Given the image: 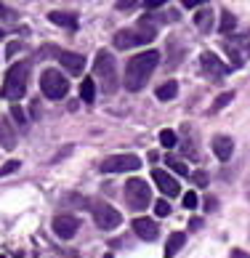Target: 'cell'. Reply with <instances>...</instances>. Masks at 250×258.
I'll use <instances>...</instances> for the list:
<instances>
[{"mask_svg":"<svg viewBox=\"0 0 250 258\" xmlns=\"http://www.w3.org/2000/svg\"><path fill=\"white\" fill-rule=\"evenodd\" d=\"M160 64V53L157 51H144L139 56H133V59L125 64V88L128 91H141L147 80L152 78V72L157 70Z\"/></svg>","mask_w":250,"mask_h":258,"instance_id":"obj_1","label":"cell"},{"mask_svg":"<svg viewBox=\"0 0 250 258\" xmlns=\"http://www.w3.org/2000/svg\"><path fill=\"white\" fill-rule=\"evenodd\" d=\"M157 37V27L155 24H149L147 19L144 22H139V24H133V27H128V30H120L117 35H114V48H136V45H147V43H152Z\"/></svg>","mask_w":250,"mask_h":258,"instance_id":"obj_2","label":"cell"},{"mask_svg":"<svg viewBox=\"0 0 250 258\" xmlns=\"http://www.w3.org/2000/svg\"><path fill=\"white\" fill-rule=\"evenodd\" d=\"M27 80H30V61H16L3 80V91H0L3 99L19 101L27 93Z\"/></svg>","mask_w":250,"mask_h":258,"instance_id":"obj_3","label":"cell"},{"mask_svg":"<svg viewBox=\"0 0 250 258\" xmlns=\"http://www.w3.org/2000/svg\"><path fill=\"white\" fill-rule=\"evenodd\" d=\"M93 75L96 80L101 83L104 93H114L117 91V61L109 51H99L96 53V61H93Z\"/></svg>","mask_w":250,"mask_h":258,"instance_id":"obj_4","label":"cell"},{"mask_svg":"<svg viewBox=\"0 0 250 258\" xmlns=\"http://www.w3.org/2000/svg\"><path fill=\"white\" fill-rule=\"evenodd\" d=\"M40 91L48 99H64L67 91H70V83H67V78L59 70H45L40 75Z\"/></svg>","mask_w":250,"mask_h":258,"instance_id":"obj_5","label":"cell"},{"mask_svg":"<svg viewBox=\"0 0 250 258\" xmlns=\"http://www.w3.org/2000/svg\"><path fill=\"white\" fill-rule=\"evenodd\" d=\"M122 195H125V203H128L133 210H144L152 203V192H149L147 181H141V178H131L128 184H125Z\"/></svg>","mask_w":250,"mask_h":258,"instance_id":"obj_6","label":"cell"},{"mask_svg":"<svg viewBox=\"0 0 250 258\" xmlns=\"http://www.w3.org/2000/svg\"><path fill=\"white\" fill-rule=\"evenodd\" d=\"M139 168H141V160L136 155H112L101 162L104 173H125V170H139Z\"/></svg>","mask_w":250,"mask_h":258,"instance_id":"obj_7","label":"cell"},{"mask_svg":"<svg viewBox=\"0 0 250 258\" xmlns=\"http://www.w3.org/2000/svg\"><path fill=\"white\" fill-rule=\"evenodd\" d=\"M93 221H96V226H99V229L107 232V229H117L120 226L122 216L112 205H107V203H96L93 205Z\"/></svg>","mask_w":250,"mask_h":258,"instance_id":"obj_8","label":"cell"},{"mask_svg":"<svg viewBox=\"0 0 250 258\" xmlns=\"http://www.w3.org/2000/svg\"><path fill=\"white\" fill-rule=\"evenodd\" d=\"M45 53H53L56 59L61 61V67L70 75H83V67H85V59L80 53H72V51H59V48H45Z\"/></svg>","mask_w":250,"mask_h":258,"instance_id":"obj_9","label":"cell"},{"mask_svg":"<svg viewBox=\"0 0 250 258\" xmlns=\"http://www.w3.org/2000/svg\"><path fill=\"white\" fill-rule=\"evenodd\" d=\"M200 67H203V72L208 75L210 80H221L229 72V67L221 64V59H218L216 53H210V51H205L203 56H200Z\"/></svg>","mask_w":250,"mask_h":258,"instance_id":"obj_10","label":"cell"},{"mask_svg":"<svg viewBox=\"0 0 250 258\" xmlns=\"http://www.w3.org/2000/svg\"><path fill=\"white\" fill-rule=\"evenodd\" d=\"M152 181L157 184V189L165 197H176V195H181V186H178V181L173 178L168 170H152Z\"/></svg>","mask_w":250,"mask_h":258,"instance_id":"obj_11","label":"cell"},{"mask_svg":"<svg viewBox=\"0 0 250 258\" xmlns=\"http://www.w3.org/2000/svg\"><path fill=\"white\" fill-rule=\"evenodd\" d=\"M78 218H72V216H56L53 218V234L56 237H61V240H72L75 234H78Z\"/></svg>","mask_w":250,"mask_h":258,"instance_id":"obj_12","label":"cell"},{"mask_svg":"<svg viewBox=\"0 0 250 258\" xmlns=\"http://www.w3.org/2000/svg\"><path fill=\"white\" fill-rule=\"evenodd\" d=\"M133 232H136L141 240L152 242V240H157L160 229H157V224L152 221V218H136V221H133Z\"/></svg>","mask_w":250,"mask_h":258,"instance_id":"obj_13","label":"cell"},{"mask_svg":"<svg viewBox=\"0 0 250 258\" xmlns=\"http://www.w3.org/2000/svg\"><path fill=\"white\" fill-rule=\"evenodd\" d=\"M210 147H213V152H216L218 160H229V157L234 155V141L229 139V136H216Z\"/></svg>","mask_w":250,"mask_h":258,"instance_id":"obj_14","label":"cell"},{"mask_svg":"<svg viewBox=\"0 0 250 258\" xmlns=\"http://www.w3.org/2000/svg\"><path fill=\"white\" fill-rule=\"evenodd\" d=\"M48 19H51L53 24H59V27H67V30H78V16H75V14L51 11V14H48Z\"/></svg>","mask_w":250,"mask_h":258,"instance_id":"obj_15","label":"cell"},{"mask_svg":"<svg viewBox=\"0 0 250 258\" xmlns=\"http://www.w3.org/2000/svg\"><path fill=\"white\" fill-rule=\"evenodd\" d=\"M195 24H197L200 32H210L213 30V11H210V8H200L195 14Z\"/></svg>","mask_w":250,"mask_h":258,"instance_id":"obj_16","label":"cell"},{"mask_svg":"<svg viewBox=\"0 0 250 258\" xmlns=\"http://www.w3.org/2000/svg\"><path fill=\"white\" fill-rule=\"evenodd\" d=\"M184 242H186V234H184V232H173V234L168 237V245H165V258H173V255H176Z\"/></svg>","mask_w":250,"mask_h":258,"instance_id":"obj_17","label":"cell"},{"mask_svg":"<svg viewBox=\"0 0 250 258\" xmlns=\"http://www.w3.org/2000/svg\"><path fill=\"white\" fill-rule=\"evenodd\" d=\"M176 93H178V83L176 80H168V83H162L160 88H157V99L160 101H170V99H176Z\"/></svg>","mask_w":250,"mask_h":258,"instance_id":"obj_18","label":"cell"},{"mask_svg":"<svg viewBox=\"0 0 250 258\" xmlns=\"http://www.w3.org/2000/svg\"><path fill=\"white\" fill-rule=\"evenodd\" d=\"M80 99H83L85 104H91V101L96 99V83H93V80H83V85H80Z\"/></svg>","mask_w":250,"mask_h":258,"instance_id":"obj_19","label":"cell"},{"mask_svg":"<svg viewBox=\"0 0 250 258\" xmlns=\"http://www.w3.org/2000/svg\"><path fill=\"white\" fill-rule=\"evenodd\" d=\"M234 24H237V19L232 16V11H224V14H221V24H218V30L224 32V35H226V32H232V30H234Z\"/></svg>","mask_w":250,"mask_h":258,"instance_id":"obj_20","label":"cell"},{"mask_svg":"<svg viewBox=\"0 0 250 258\" xmlns=\"http://www.w3.org/2000/svg\"><path fill=\"white\" fill-rule=\"evenodd\" d=\"M165 162H168V168L173 170V173H178V176H189V168H186L181 160H176V157H165Z\"/></svg>","mask_w":250,"mask_h":258,"instance_id":"obj_21","label":"cell"},{"mask_svg":"<svg viewBox=\"0 0 250 258\" xmlns=\"http://www.w3.org/2000/svg\"><path fill=\"white\" fill-rule=\"evenodd\" d=\"M0 144L6 149H14V136H11V131H8V125L3 120H0Z\"/></svg>","mask_w":250,"mask_h":258,"instance_id":"obj_22","label":"cell"},{"mask_svg":"<svg viewBox=\"0 0 250 258\" xmlns=\"http://www.w3.org/2000/svg\"><path fill=\"white\" fill-rule=\"evenodd\" d=\"M176 133H173V131H160V144L162 147H165V149H173V147H176Z\"/></svg>","mask_w":250,"mask_h":258,"instance_id":"obj_23","label":"cell"},{"mask_svg":"<svg viewBox=\"0 0 250 258\" xmlns=\"http://www.w3.org/2000/svg\"><path fill=\"white\" fill-rule=\"evenodd\" d=\"M232 99H234V93H232V91H229V93H221V96L216 99V104H213V112H218V109H224V107H226V104L232 101Z\"/></svg>","mask_w":250,"mask_h":258,"instance_id":"obj_24","label":"cell"},{"mask_svg":"<svg viewBox=\"0 0 250 258\" xmlns=\"http://www.w3.org/2000/svg\"><path fill=\"white\" fill-rule=\"evenodd\" d=\"M136 6H139V0H117V3H114L117 11H133Z\"/></svg>","mask_w":250,"mask_h":258,"instance_id":"obj_25","label":"cell"},{"mask_svg":"<svg viewBox=\"0 0 250 258\" xmlns=\"http://www.w3.org/2000/svg\"><path fill=\"white\" fill-rule=\"evenodd\" d=\"M19 165H22V162H19V160H11V162H6V165L0 168V178H3V176H8V173H14V170H19Z\"/></svg>","mask_w":250,"mask_h":258,"instance_id":"obj_26","label":"cell"},{"mask_svg":"<svg viewBox=\"0 0 250 258\" xmlns=\"http://www.w3.org/2000/svg\"><path fill=\"white\" fill-rule=\"evenodd\" d=\"M155 213H157V216H168V213H170L168 200H157V203H155Z\"/></svg>","mask_w":250,"mask_h":258,"instance_id":"obj_27","label":"cell"},{"mask_svg":"<svg viewBox=\"0 0 250 258\" xmlns=\"http://www.w3.org/2000/svg\"><path fill=\"white\" fill-rule=\"evenodd\" d=\"M0 19H6V22H16V11H11V8H6L3 3H0Z\"/></svg>","mask_w":250,"mask_h":258,"instance_id":"obj_28","label":"cell"},{"mask_svg":"<svg viewBox=\"0 0 250 258\" xmlns=\"http://www.w3.org/2000/svg\"><path fill=\"white\" fill-rule=\"evenodd\" d=\"M184 208H197V195L195 192H189V195H184Z\"/></svg>","mask_w":250,"mask_h":258,"instance_id":"obj_29","label":"cell"},{"mask_svg":"<svg viewBox=\"0 0 250 258\" xmlns=\"http://www.w3.org/2000/svg\"><path fill=\"white\" fill-rule=\"evenodd\" d=\"M11 114L19 120V125H27V117H24V112H22V107H11Z\"/></svg>","mask_w":250,"mask_h":258,"instance_id":"obj_30","label":"cell"},{"mask_svg":"<svg viewBox=\"0 0 250 258\" xmlns=\"http://www.w3.org/2000/svg\"><path fill=\"white\" fill-rule=\"evenodd\" d=\"M192 181H195L197 186H205V184H208V176H205V173H200V170H197V173H192Z\"/></svg>","mask_w":250,"mask_h":258,"instance_id":"obj_31","label":"cell"},{"mask_svg":"<svg viewBox=\"0 0 250 258\" xmlns=\"http://www.w3.org/2000/svg\"><path fill=\"white\" fill-rule=\"evenodd\" d=\"M203 3H205V0H181V6H184V8H197Z\"/></svg>","mask_w":250,"mask_h":258,"instance_id":"obj_32","label":"cell"},{"mask_svg":"<svg viewBox=\"0 0 250 258\" xmlns=\"http://www.w3.org/2000/svg\"><path fill=\"white\" fill-rule=\"evenodd\" d=\"M147 3V8H160V6H165L168 0H144Z\"/></svg>","mask_w":250,"mask_h":258,"instance_id":"obj_33","label":"cell"},{"mask_svg":"<svg viewBox=\"0 0 250 258\" xmlns=\"http://www.w3.org/2000/svg\"><path fill=\"white\" fill-rule=\"evenodd\" d=\"M229 258H250L245 250H239V247H234V250H232V255H229Z\"/></svg>","mask_w":250,"mask_h":258,"instance_id":"obj_34","label":"cell"},{"mask_svg":"<svg viewBox=\"0 0 250 258\" xmlns=\"http://www.w3.org/2000/svg\"><path fill=\"white\" fill-rule=\"evenodd\" d=\"M203 226V218H189V229H200Z\"/></svg>","mask_w":250,"mask_h":258,"instance_id":"obj_35","label":"cell"},{"mask_svg":"<svg viewBox=\"0 0 250 258\" xmlns=\"http://www.w3.org/2000/svg\"><path fill=\"white\" fill-rule=\"evenodd\" d=\"M19 48H22V45H19V43H11V45H8V56H14Z\"/></svg>","mask_w":250,"mask_h":258,"instance_id":"obj_36","label":"cell"},{"mask_svg":"<svg viewBox=\"0 0 250 258\" xmlns=\"http://www.w3.org/2000/svg\"><path fill=\"white\" fill-rule=\"evenodd\" d=\"M0 37H3V30H0Z\"/></svg>","mask_w":250,"mask_h":258,"instance_id":"obj_37","label":"cell"},{"mask_svg":"<svg viewBox=\"0 0 250 258\" xmlns=\"http://www.w3.org/2000/svg\"><path fill=\"white\" fill-rule=\"evenodd\" d=\"M0 258H3V255H0Z\"/></svg>","mask_w":250,"mask_h":258,"instance_id":"obj_38","label":"cell"}]
</instances>
